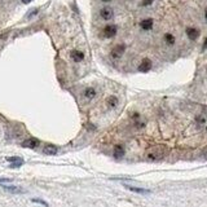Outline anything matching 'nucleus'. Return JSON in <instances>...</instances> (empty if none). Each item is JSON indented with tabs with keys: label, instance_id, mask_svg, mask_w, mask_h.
I'll list each match as a JSON object with an SVG mask.
<instances>
[{
	"label": "nucleus",
	"instance_id": "8",
	"mask_svg": "<svg viewBox=\"0 0 207 207\" xmlns=\"http://www.w3.org/2000/svg\"><path fill=\"white\" fill-rule=\"evenodd\" d=\"M153 19L151 18H146V19H143L140 22V27L143 29V30H145V31H148V30H151V27H153Z\"/></svg>",
	"mask_w": 207,
	"mask_h": 207
},
{
	"label": "nucleus",
	"instance_id": "13",
	"mask_svg": "<svg viewBox=\"0 0 207 207\" xmlns=\"http://www.w3.org/2000/svg\"><path fill=\"white\" fill-rule=\"evenodd\" d=\"M127 189H129L131 192H135V193H141V194H148V193H150V190H148V189L133 188V187H127Z\"/></svg>",
	"mask_w": 207,
	"mask_h": 207
},
{
	"label": "nucleus",
	"instance_id": "3",
	"mask_svg": "<svg viewBox=\"0 0 207 207\" xmlns=\"http://www.w3.org/2000/svg\"><path fill=\"white\" fill-rule=\"evenodd\" d=\"M100 16H101L102 19L109 21V19H112V18L114 17V12H113V9H112V8L105 7V8H102V9L100 10Z\"/></svg>",
	"mask_w": 207,
	"mask_h": 207
},
{
	"label": "nucleus",
	"instance_id": "19",
	"mask_svg": "<svg viewBox=\"0 0 207 207\" xmlns=\"http://www.w3.org/2000/svg\"><path fill=\"white\" fill-rule=\"evenodd\" d=\"M9 162H18V161H22L21 158H16V157H13V158H7Z\"/></svg>",
	"mask_w": 207,
	"mask_h": 207
},
{
	"label": "nucleus",
	"instance_id": "23",
	"mask_svg": "<svg viewBox=\"0 0 207 207\" xmlns=\"http://www.w3.org/2000/svg\"><path fill=\"white\" fill-rule=\"evenodd\" d=\"M204 18L207 19V8H206V10H204Z\"/></svg>",
	"mask_w": 207,
	"mask_h": 207
},
{
	"label": "nucleus",
	"instance_id": "7",
	"mask_svg": "<svg viewBox=\"0 0 207 207\" xmlns=\"http://www.w3.org/2000/svg\"><path fill=\"white\" fill-rule=\"evenodd\" d=\"M187 35L190 40H197L199 36V30L194 29V27H189V29H187Z\"/></svg>",
	"mask_w": 207,
	"mask_h": 207
},
{
	"label": "nucleus",
	"instance_id": "1",
	"mask_svg": "<svg viewBox=\"0 0 207 207\" xmlns=\"http://www.w3.org/2000/svg\"><path fill=\"white\" fill-rule=\"evenodd\" d=\"M166 153V149L165 146H153V148H150L148 150V153H146V158L149 161H158L161 159L163 155H165Z\"/></svg>",
	"mask_w": 207,
	"mask_h": 207
},
{
	"label": "nucleus",
	"instance_id": "2",
	"mask_svg": "<svg viewBox=\"0 0 207 207\" xmlns=\"http://www.w3.org/2000/svg\"><path fill=\"white\" fill-rule=\"evenodd\" d=\"M117 30H118V29H117L115 25H107V26L104 27L102 34H104L105 38H113V36L117 35Z\"/></svg>",
	"mask_w": 207,
	"mask_h": 207
},
{
	"label": "nucleus",
	"instance_id": "15",
	"mask_svg": "<svg viewBox=\"0 0 207 207\" xmlns=\"http://www.w3.org/2000/svg\"><path fill=\"white\" fill-rule=\"evenodd\" d=\"M107 104H109V106L115 107L117 104H118V99H117V97H114V96H110V97L107 99Z\"/></svg>",
	"mask_w": 207,
	"mask_h": 207
},
{
	"label": "nucleus",
	"instance_id": "20",
	"mask_svg": "<svg viewBox=\"0 0 207 207\" xmlns=\"http://www.w3.org/2000/svg\"><path fill=\"white\" fill-rule=\"evenodd\" d=\"M202 48H203V49H206V48H207V38L204 39V43H203V47H202Z\"/></svg>",
	"mask_w": 207,
	"mask_h": 207
},
{
	"label": "nucleus",
	"instance_id": "9",
	"mask_svg": "<svg viewBox=\"0 0 207 207\" xmlns=\"http://www.w3.org/2000/svg\"><path fill=\"white\" fill-rule=\"evenodd\" d=\"M43 153L47 154V155H54L57 153V148L54 145H47V146H44V149H43Z\"/></svg>",
	"mask_w": 207,
	"mask_h": 207
},
{
	"label": "nucleus",
	"instance_id": "18",
	"mask_svg": "<svg viewBox=\"0 0 207 207\" xmlns=\"http://www.w3.org/2000/svg\"><path fill=\"white\" fill-rule=\"evenodd\" d=\"M32 202H34V203H40V204H44V206H48V203H47V202H44V201H40V199H32Z\"/></svg>",
	"mask_w": 207,
	"mask_h": 207
},
{
	"label": "nucleus",
	"instance_id": "14",
	"mask_svg": "<svg viewBox=\"0 0 207 207\" xmlns=\"http://www.w3.org/2000/svg\"><path fill=\"white\" fill-rule=\"evenodd\" d=\"M165 40H166L167 44L172 46L173 43H175V36H173L172 34H166V35H165Z\"/></svg>",
	"mask_w": 207,
	"mask_h": 207
},
{
	"label": "nucleus",
	"instance_id": "10",
	"mask_svg": "<svg viewBox=\"0 0 207 207\" xmlns=\"http://www.w3.org/2000/svg\"><path fill=\"white\" fill-rule=\"evenodd\" d=\"M71 58H73L75 62L82 61V60L84 58V53L80 52V51H73V52H71Z\"/></svg>",
	"mask_w": 207,
	"mask_h": 207
},
{
	"label": "nucleus",
	"instance_id": "4",
	"mask_svg": "<svg viewBox=\"0 0 207 207\" xmlns=\"http://www.w3.org/2000/svg\"><path fill=\"white\" fill-rule=\"evenodd\" d=\"M124 51H126V46H123V44H119V46L114 47L113 51H112V56H113V58H119V57H122V56H123V53H124Z\"/></svg>",
	"mask_w": 207,
	"mask_h": 207
},
{
	"label": "nucleus",
	"instance_id": "24",
	"mask_svg": "<svg viewBox=\"0 0 207 207\" xmlns=\"http://www.w3.org/2000/svg\"><path fill=\"white\" fill-rule=\"evenodd\" d=\"M101 2H110V0H101Z\"/></svg>",
	"mask_w": 207,
	"mask_h": 207
},
{
	"label": "nucleus",
	"instance_id": "17",
	"mask_svg": "<svg viewBox=\"0 0 207 207\" xmlns=\"http://www.w3.org/2000/svg\"><path fill=\"white\" fill-rule=\"evenodd\" d=\"M153 2H154V0H143V5L144 7H148V5H150Z\"/></svg>",
	"mask_w": 207,
	"mask_h": 207
},
{
	"label": "nucleus",
	"instance_id": "11",
	"mask_svg": "<svg viewBox=\"0 0 207 207\" xmlns=\"http://www.w3.org/2000/svg\"><path fill=\"white\" fill-rule=\"evenodd\" d=\"M124 155V148L122 145H117L114 148V157L115 158H122Z\"/></svg>",
	"mask_w": 207,
	"mask_h": 207
},
{
	"label": "nucleus",
	"instance_id": "21",
	"mask_svg": "<svg viewBox=\"0 0 207 207\" xmlns=\"http://www.w3.org/2000/svg\"><path fill=\"white\" fill-rule=\"evenodd\" d=\"M203 157H204V158L207 159V148H206V149L203 150Z\"/></svg>",
	"mask_w": 207,
	"mask_h": 207
},
{
	"label": "nucleus",
	"instance_id": "5",
	"mask_svg": "<svg viewBox=\"0 0 207 207\" xmlns=\"http://www.w3.org/2000/svg\"><path fill=\"white\" fill-rule=\"evenodd\" d=\"M151 69V61L149 58H145L141 61V63L139 65V71L141 73H148Z\"/></svg>",
	"mask_w": 207,
	"mask_h": 207
},
{
	"label": "nucleus",
	"instance_id": "6",
	"mask_svg": "<svg viewBox=\"0 0 207 207\" xmlns=\"http://www.w3.org/2000/svg\"><path fill=\"white\" fill-rule=\"evenodd\" d=\"M39 145V140L38 139H27L26 141L22 143V146L24 148H30V149H34Z\"/></svg>",
	"mask_w": 207,
	"mask_h": 207
},
{
	"label": "nucleus",
	"instance_id": "12",
	"mask_svg": "<svg viewBox=\"0 0 207 207\" xmlns=\"http://www.w3.org/2000/svg\"><path fill=\"white\" fill-rule=\"evenodd\" d=\"M95 96H96V90L92 88V87H90V88H87L84 91V97H85L87 100H92Z\"/></svg>",
	"mask_w": 207,
	"mask_h": 207
},
{
	"label": "nucleus",
	"instance_id": "16",
	"mask_svg": "<svg viewBox=\"0 0 207 207\" xmlns=\"http://www.w3.org/2000/svg\"><path fill=\"white\" fill-rule=\"evenodd\" d=\"M4 189L8 190V192H12V193H24L22 189L16 188V187H4Z\"/></svg>",
	"mask_w": 207,
	"mask_h": 207
},
{
	"label": "nucleus",
	"instance_id": "22",
	"mask_svg": "<svg viewBox=\"0 0 207 207\" xmlns=\"http://www.w3.org/2000/svg\"><path fill=\"white\" fill-rule=\"evenodd\" d=\"M31 2H32V0H22V3H25V4H29Z\"/></svg>",
	"mask_w": 207,
	"mask_h": 207
},
{
	"label": "nucleus",
	"instance_id": "25",
	"mask_svg": "<svg viewBox=\"0 0 207 207\" xmlns=\"http://www.w3.org/2000/svg\"><path fill=\"white\" fill-rule=\"evenodd\" d=\"M206 70H207V68H206Z\"/></svg>",
	"mask_w": 207,
	"mask_h": 207
}]
</instances>
